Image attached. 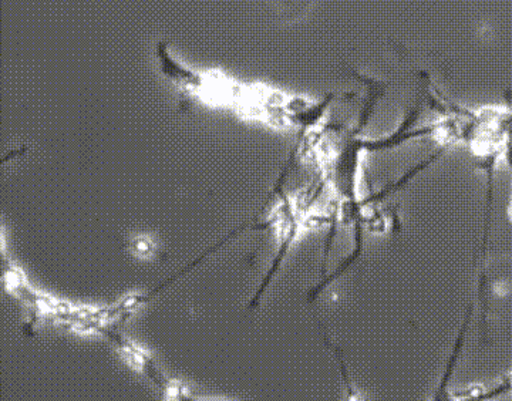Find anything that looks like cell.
<instances>
[{
  "instance_id": "5",
  "label": "cell",
  "mask_w": 512,
  "mask_h": 401,
  "mask_svg": "<svg viewBox=\"0 0 512 401\" xmlns=\"http://www.w3.org/2000/svg\"><path fill=\"white\" fill-rule=\"evenodd\" d=\"M131 251L140 258H150L156 252V247H154L150 238H138L134 239L133 244H131Z\"/></svg>"
},
{
  "instance_id": "2",
  "label": "cell",
  "mask_w": 512,
  "mask_h": 401,
  "mask_svg": "<svg viewBox=\"0 0 512 401\" xmlns=\"http://www.w3.org/2000/svg\"><path fill=\"white\" fill-rule=\"evenodd\" d=\"M86 322V328L92 329L93 332L100 333L104 338L110 340L117 349L123 353L124 357L128 360L131 366L136 367L138 372L144 374L147 379L156 384L158 390H160L163 396L178 397L180 396V387H175L171 380L165 377V374L161 372L160 367L154 362L153 357L140 349L137 345H134L131 340L124 338L121 333L116 332L114 329L107 328L100 320L94 319H83Z\"/></svg>"
},
{
  "instance_id": "1",
  "label": "cell",
  "mask_w": 512,
  "mask_h": 401,
  "mask_svg": "<svg viewBox=\"0 0 512 401\" xmlns=\"http://www.w3.org/2000/svg\"><path fill=\"white\" fill-rule=\"evenodd\" d=\"M279 221L276 224V238H278V245H276V252L272 258L271 265L268 271L259 283L258 289L252 296L251 301L247 305L248 312H252L261 305L265 293L268 292L269 286L274 283L276 275L282 269V265L291 254L293 245L296 244L298 238L301 237L303 229L308 227L306 219L296 211L295 204L291 198L286 195L285 190L279 192L278 202Z\"/></svg>"
},
{
  "instance_id": "3",
  "label": "cell",
  "mask_w": 512,
  "mask_h": 401,
  "mask_svg": "<svg viewBox=\"0 0 512 401\" xmlns=\"http://www.w3.org/2000/svg\"><path fill=\"white\" fill-rule=\"evenodd\" d=\"M473 305L468 306V312L466 313V318H464L463 325H461L460 333H458V338L456 345H454L453 352H451L450 359H448L446 372H444L443 379H441V383L439 386V390L436 393V399H448L447 393V384L448 380H450L451 374L454 373V367H456L458 362V357L461 355V350H463L464 342H466V335L468 332V328H470L471 323V315H473Z\"/></svg>"
},
{
  "instance_id": "4",
  "label": "cell",
  "mask_w": 512,
  "mask_h": 401,
  "mask_svg": "<svg viewBox=\"0 0 512 401\" xmlns=\"http://www.w3.org/2000/svg\"><path fill=\"white\" fill-rule=\"evenodd\" d=\"M262 3L281 22H295L309 6V0H262Z\"/></svg>"
}]
</instances>
